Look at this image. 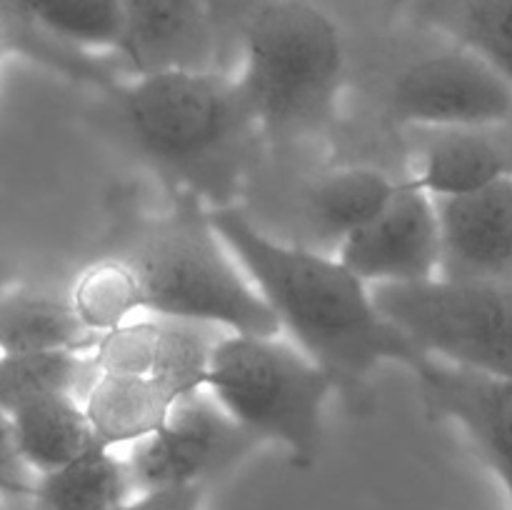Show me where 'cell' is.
<instances>
[{"label": "cell", "mask_w": 512, "mask_h": 510, "mask_svg": "<svg viewBox=\"0 0 512 510\" xmlns=\"http://www.w3.org/2000/svg\"><path fill=\"white\" fill-rule=\"evenodd\" d=\"M335 258L370 288L405 285L438 275L435 200L413 175L400 180L388 208L338 245Z\"/></svg>", "instance_id": "9"}, {"label": "cell", "mask_w": 512, "mask_h": 510, "mask_svg": "<svg viewBox=\"0 0 512 510\" xmlns=\"http://www.w3.org/2000/svg\"><path fill=\"white\" fill-rule=\"evenodd\" d=\"M123 38L115 58L130 75L220 70L218 25L208 0H120Z\"/></svg>", "instance_id": "12"}, {"label": "cell", "mask_w": 512, "mask_h": 510, "mask_svg": "<svg viewBox=\"0 0 512 510\" xmlns=\"http://www.w3.org/2000/svg\"><path fill=\"white\" fill-rule=\"evenodd\" d=\"M388 113L395 123L423 130L512 123V85L478 55L450 43L393 80Z\"/></svg>", "instance_id": "7"}, {"label": "cell", "mask_w": 512, "mask_h": 510, "mask_svg": "<svg viewBox=\"0 0 512 510\" xmlns=\"http://www.w3.org/2000/svg\"><path fill=\"white\" fill-rule=\"evenodd\" d=\"M205 485H173V488L138 490L118 510H200Z\"/></svg>", "instance_id": "23"}, {"label": "cell", "mask_w": 512, "mask_h": 510, "mask_svg": "<svg viewBox=\"0 0 512 510\" xmlns=\"http://www.w3.org/2000/svg\"><path fill=\"white\" fill-rule=\"evenodd\" d=\"M178 400L150 375L98 373L83 398L95 443L105 448H133L150 438Z\"/></svg>", "instance_id": "15"}, {"label": "cell", "mask_w": 512, "mask_h": 510, "mask_svg": "<svg viewBox=\"0 0 512 510\" xmlns=\"http://www.w3.org/2000/svg\"><path fill=\"white\" fill-rule=\"evenodd\" d=\"M98 368L88 350H40L0 355V408L15 413L23 405L53 395L83 400Z\"/></svg>", "instance_id": "20"}, {"label": "cell", "mask_w": 512, "mask_h": 510, "mask_svg": "<svg viewBox=\"0 0 512 510\" xmlns=\"http://www.w3.org/2000/svg\"><path fill=\"white\" fill-rule=\"evenodd\" d=\"M103 125L140 163L193 190L210 208L228 195L253 150L255 120L223 70H155L103 85Z\"/></svg>", "instance_id": "2"}, {"label": "cell", "mask_w": 512, "mask_h": 510, "mask_svg": "<svg viewBox=\"0 0 512 510\" xmlns=\"http://www.w3.org/2000/svg\"><path fill=\"white\" fill-rule=\"evenodd\" d=\"M0 48H3V35H0Z\"/></svg>", "instance_id": "26"}, {"label": "cell", "mask_w": 512, "mask_h": 510, "mask_svg": "<svg viewBox=\"0 0 512 510\" xmlns=\"http://www.w3.org/2000/svg\"><path fill=\"white\" fill-rule=\"evenodd\" d=\"M68 298L80 323L93 335L145 315L138 278L120 255H103L80 270Z\"/></svg>", "instance_id": "21"}, {"label": "cell", "mask_w": 512, "mask_h": 510, "mask_svg": "<svg viewBox=\"0 0 512 510\" xmlns=\"http://www.w3.org/2000/svg\"><path fill=\"white\" fill-rule=\"evenodd\" d=\"M0 495H3V493H0Z\"/></svg>", "instance_id": "27"}, {"label": "cell", "mask_w": 512, "mask_h": 510, "mask_svg": "<svg viewBox=\"0 0 512 510\" xmlns=\"http://www.w3.org/2000/svg\"><path fill=\"white\" fill-rule=\"evenodd\" d=\"M130 488L125 458L95 443L63 468L40 475L30 498L38 510H118Z\"/></svg>", "instance_id": "19"}, {"label": "cell", "mask_w": 512, "mask_h": 510, "mask_svg": "<svg viewBox=\"0 0 512 510\" xmlns=\"http://www.w3.org/2000/svg\"><path fill=\"white\" fill-rule=\"evenodd\" d=\"M205 393L255 440L288 450L295 468H313L333 378L288 338L223 333L213 348Z\"/></svg>", "instance_id": "5"}, {"label": "cell", "mask_w": 512, "mask_h": 510, "mask_svg": "<svg viewBox=\"0 0 512 510\" xmlns=\"http://www.w3.org/2000/svg\"><path fill=\"white\" fill-rule=\"evenodd\" d=\"M120 258L133 268L145 315L210 325L220 333L278 335L273 313L193 190H173L168 210L145 220Z\"/></svg>", "instance_id": "3"}, {"label": "cell", "mask_w": 512, "mask_h": 510, "mask_svg": "<svg viewBox=\"0 0 512 510\" xmlns=\"http://www.w3.org/2000/svg\"><path fill=\"white\" fill-rule=\"evenodd\" d=\"M95 338L75 315L68 293L35 288L0 293V355L90 350Z\"/></svg>", "instance_id": "16"}, {"label": "cell", "mask_w": 512, "mask_h": 510, "mask_svg": "<svg viewBox=\"0 0 512 510\" xmlns=\"http://www.w3.org/2000/svg\"><path fill=\"white\" fill-rule=\"evenodd\" d=\"M208 5L215 18V25H218L220 45L225 50L233 40L240 38L245 18H248L250 10L258 3L255 0H208Z\"/></svg>", "instance_id": "24"}, {"label": "cell", "mask_w": 512, "mask_h": 510, "mask_svg": "<svg viewBox=\"0 0 512 510\" xmlns=\"http://www.w3.org/2000/svg\"><path fill=\"white\" fill-rule=\"evenodd\" d=\"M415 18L512 85V0H415Z\"/></svg>", "instance_id": "18"}, {"label": "cell", "mask_w": 512, "mask_h": 510, "mask_svg": "<svg viewBox=\"0 0 512 510\" xmlns=\"http://www.w3.org/2000/svg\"><path fill=\"white\" fill-rule=\"evenodd\" d=\"M425 413L458 423L508 493L512 510V378L423 358L413 370Z\"/></svg>", "instance_id": "11"}, {"label": "cell", "mask_w": 512, "mask_h": 510, "mask_svg": "<svg viewBox=\"0 0 512 510\" xmlns=\"http://www.w3.org/2000/svg\"><path fill=\"white\" fill-rule=\"evenodd\" d=\"M238 88L260 138L298 140L333 123L345 85L338 25L305 0H260L240 30Z\"/></svg>", "instance_id": "4"}, {"label": "cell", "mask_w": 512, "mask_h": 510, "mask_svg": "<svg viewBox=\"0 0 512 510\" xmlns=\"http://www.w3.org/2000/svg\"><path fill=\"white\" fill-rule=\"evenodd\" d=\"M413 130L420 135L413 180L430 198L512 180V123Z\"/></svg>", "instance_id": "13"}, {"label": "cell", "mask_w": 512, "mask_h": 510, "mask_svg": "<svg viewBox=\"0 0 512 510\" xmlns=\"http://www.w3.org/2000/svg\"><path fill=\"white\" fill-rule=\"evenodd\" d=\"M398 185L400 180L370 165L328 170L305 188L303 213L313 233L338 248L388 208Z\"/></svg>", "instance_id": "14"}, {"label": "cell", "mask_w": 512, "mask_h": 510, "mask_svg": "<svg viewBox=\"0 0 512 510\" xmlns=\"http://www.w3.org/2000/svg\"><path fill=\"white\" fill-rule=\"evenodd\" d=\"M255 440L205 390L178 400L150 438L125 458L138 490L208 485L255 448Z\"/></svg>", "instance_id": "8"}, {"label": "cell", "mask_w": 512, "mask_h": 510, "mask_svg": "<svg viewBox=\"0 0 512 510\" xmlns=\"http://www.w3.org/2000/svg\"><path fill=\"white\" fill-rule=\"evenodd\" d=\"M10 420L25 468L35 470L38 475L63 468L90 445H95L83 400L73 395L35 400L10 413Z\"/></svg>", "instance_id": "17"}, {"label": "cell", "mask_w": 512, "mask_h": 510, "mask_svg": "<svg viewBox=\"0 0 512 510\" xmlns=\"http://www.w3.org/2000/svg\"><path fill=\"white\" fill-rule=\"evenodd\" d=\"M25 463L18 453L10 413L0 408V493L3 495H28L33 483L25 480Z\"/></svg>", "instance_id": "22"}, {"label": "cell", "mask_w": 512, "mask_h": 510, "mask_svg": "<svg viewBox=\"0 0 512 510\" xmlns=\"http://www.w3.org/2000/svg\"><path fill=\"white\" fill-rule=\"evenodd\" d=\"M433 200L438 278L512 285V180Z\"/></svg>", "instance_id": "10"}, {"label": "cell", "mask_w": 512, "mask_h": 510, "mask_svg": "<svg viewBox=\"0 0 512 510\" xmlns=\"http://www.w3.org/2000/svg\"><path fill=\"white\" fill-rule=\"evenodd\" d=\"M380 313L428 358L512 378V285L430 278L375 285Z\"/></svg>", "instance_id": "6"}, {"label": "cell", "mask_w": 512, "mask_h": 510, "mask_svg": "<svg viewBox=\"0 0 512 510\" xmlns=\"http://www.w3.org/2000/svg\"><path fill=\"white\" fill-rule=\"evenodd\" d=\"M210 220L280 335L315 360L343 398L363 403L368 375L380 365L398 363L413 373L428 358L380 313L373 288L335 255L273 238L233 203L210 208Z\"/></svg>", "instance_id": "1"}, {"label": "cell", "mask_w": 512, "mask_h": 510, "mask_svg": "<svg viewBox=\"0 0 512 510\" xmlns=\"http://www.w3.org/2000/svg\"><path fill=\"white\" fill-rule=\"evenodd\" d=\"M30 5H33V0H0V35L18 25Z\"/></svg>", "instance_id": "25"}]
</instances>
